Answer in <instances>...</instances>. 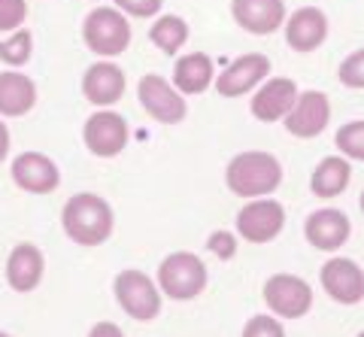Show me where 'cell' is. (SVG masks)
Instances as JSON below:
<instances>
[{"mask_svg":"<svg viewBox=\"0 0 364 337\" xmlns=\"http://www.w3.org/2000/svg\"><path fill=\"white\" fill-rule=\"evenodd\" d=\"M46 274V255L37 243H16L6 255V283L13 291L25 295L43 283Z\"/></svg>","mask_w":364,"mask_h":337,"instance_id":"18","label":"cell"},{"mask_svg":"<svg viewBox=\"0 0 364 337\" xmlns=\"http://www.w3.org/2000/svg\"><path fill=\"white\" fill-rule=\"evenodd\" d=\"M340 82L346 88H355V92H364V49H355L352 55H346L343 61H340Z\"/></svg>","mask_w":364,"mask_h":337,"instance_id":"26","label":"cell"},{"mask_svg":"<svg viewBox=\"0 0 364 337\" xmlns=\"http://www.w3.org/2000/svg\"><path fill=\"white\" fill-rule=\"evenodd\" d=\"M31 55H33V33L28 28L9 33L6 40H0V61L6 67H13V70L25 67L31 61Z\"/></svg>","mask_w":364,"mask_h":337,"instance_id":"24","label":"cell"},{"mask_svg":"<svg viewBox=\"0 0 364 337\" xmlns=\"http://www.w3.org/2000/svg\"><path fill=\"white\" fill-rule=\"evenodd\" d=\"M225 186L243 200L270 198L282 186V164L277 155L264 149L237 152L225 167Z\"/></svg>","mask_w":364,"mask_h":337,"instance_id":"1","label":"cell"},{"mask_svg":"<svg viewBox=\"0 0 364 337\" xmlns=\"http://www.w3.org/2000/svg\"><path fill=\"white\" fill-rule=\"evenodd\" d=\"M231 16L246 33L267 37L286 28V0H231Z\"/></svg>","mask_w":364,"mask_h":337,"instance_id":"16","label":"cell"},{"mask_svg":"<svg viewBox=\"0 0 364 337\" xmlns=\"http://www.w3.org/2000/svg\"><path fill=\"white\" fill-rule=\"evenodd\" d=\"M28 18V0H0V31L16 33L25 28Z\"/></svg>","mask_w":364,"mask_h":337,"instance_id":"28","label":"cell"},{"mask_svg":"<svg viewBox=\"0 0 364 337\" xmlns=\"http://www.w3.org/2000/svg\"><path fill=\"white\" fill-rule=\"evenodd\" d=\"M207 250L219 258V262H231V258L237 255V237L231 231H225V228H219V231H213L210 237H207Z\"/></svg>","mask_w":364,"mask_h":337,"instance_id":"30","label":"cell"},{"mask_svg":"<svg viewBox=\"0 0 364 337\" xmlns=\"http://www.w3.org/2000/svg\"><path fill=\"white\" fill-rule=\"evenodd\" d=\"M0 337H13V334H6V331H0Z\"/></svg>","mask_w":364,"mask_h":337,"instance_id":"34","label":"cell"},{"mask_svg":"<svg viewBox=\"0 0 364 337\" xmlns=\"http://www.w3.org/2000/svg\"><path fill=\"white\" fill-rule=\"evenodd\" d=\"M128 88V76L119 64L112 61H95L82 76V95L88 104H95L100 109H109L112 104H119Z\"/></svg>","mask_w":364,"mask_h":337,"instance_id":"17","label":"cell"},{"mask_svg":"<svg viewBox=\"0 0 364 337\" xmlns=\"http://www.w3.org/2000/svg\"><path fill=\"white\" fill-rule=\"evenodd\" d=\"M9 143H13V137H9V128H6V122L0 119V164H4L9 159Z\"/></svg>","mask_w":364,"mask_h":337,"instance_id":"32","label":"cell"},{"mask_svg":"<svg viewBox=\"0 0 364 337\" xmlns=\"http://www.w3.org/2000/svg\"><path fill=\"white\" fill-rule=\"evenodd\" d=\"M355 337H364V331H358V334H355Z\"/></svg>","mask_w":364,"mask_h":337,"instance_id":"35","label":"cell"},{"mask_svg":"<svg viewBox=\"0 0 364 337\" xmlns=\"http://www.w3.org/2000/svg\"><path fill=\"white\" fill-rule=\"evenodd\" d=\"M270 80V58L264 52H246L215 76V92L222 97H243Z\"/></svg>","mask_w":364,"mask_h":337,"instance_id":"10","label":"cell"},{"mask_svg":"<svg viewBox=\"0 0 364 337\" xmlns=\"http://www.w3.org/2000/svg\"><path fill=\"white\" fill-rule=\"evenodd\" d=\"M112 291H116L119 307L136 322H152L161 313V289L146 271L124 267L112 279Z\"/></svg>","mask_w":364,"mask_h":337,"instance_id":"5","label":"cell"},{"mask_svg":"<svg viewBox=\"0 0 364 337\" xmlns=\"http://www.w3.org/2000/svg\"><path fill=\"white\" fill-rule=\"evenodd\" d=\"M358 207H361V213H364V192H361V198H358Z\"/></svg>","mask_w":364,"mask_h":337,"instance_id":"33","label":"cell"},{"mask_svg":"<svg viewBox=\"0 0 364 337\" xmlns=\"http://www.w3.org/2000/svg\"><path fill=\"white\" fill-rule=\"evenodd\" d=\"M37 107V82L28 73H0V119H21Z\"/></svg>","mask_w":364,"mask_h":337,"instance_id":"20","label":"cell"},{"mask_svg":"<svg viewBox=\"0 0 364 337\" xmlns=\"http://www.w3.org/2000/svg\"><path fill=\"white\" fill-rule=\"evenodd\" d=\"M88 337H124V331L119 328L116 322H109V319H104V322H95L91 325V331H88Z\"/></svg>","mask_w":364,"mask_h":337,"instance_id":"31","label":"cell"},{"mask_svg":"<svg viewBox=\"0 0 364 337\" xmlns=\"http://www.w3.org/2000/svg\"><path fill=\"white\" fill-rule=\"evenodd\" d=\"M282 33L294 52H316L328 40V16L318 6H301L286 18Z\"/></svg>","mask_w":364,"mask_h":337,"instance_id":"19","label":"cell"},{"mask_svg":"<svg viewBox=\"0 0 364 337\" xmlns=\"http://www.w3.org/2000/svg\"><path fill=\"white\" fill-rule=\"evenodd\" d=\"M61 228L79 246H100L112 237L116 213H112L107 198L95 192H79L67 198L61 210Z\"/></svg>","mask_w":364,"mask_h":337,"instance_id":"2","label":"cell"},{"mask_svg":"<svg viewBox=\"0 0 364 337\" xmlns=\"http://www.w3.org/2000/svg\"><path fill=\"white\" fill-rule=\"evenodd\" d=\"M301 97V88L289 76H270L264 85L255 88V97L249 100V109L258 122H286V116L294 109Z\"/></svg>","mask_w":364,"mask_h":337,"instance_id":"12","label":"cell"},{"mask_svg":"<svg viewBox=\"0 0 364 337\" xmlns=\"http://www.w3.org/2000/svg\"><path fill=\"white\" fill-rule=\"evenodd\" d=\"M131 37H134L131 21L116 6H95L85 16V21H82V40H85V46L95 52V55H100L104 61L116 58V55H122L124 49H128L131 46Z\"/></svg>","mask_w":364,"mask_h":337,"instance_id":"3","label":"cell"},{"mask_svg":"<svg viewBox=\"0 0 364 337\" xmlns=\"http://www.w3.org/2000/svg\"><path fill=\"white\" fill-rule=\"evenodd\" d=\"M215 67L207 52H188L173 64V82L179 95H203L210 85H215Z\"/></svg>","mask_w":364,"mask_h":337,"instance_id":"21","label":"cell"},{"mask_svg":"<svg viewBox=\"0 0 364 337\" xmlns=\"http://www.w3.org/2000/svg\"><path fill=\"white\" fill-rule=\"evenodd\" d=\"M352 234V222L343 210L337 207H322V210H313L304 222V237L310 246L322 252H337L340 246H346Z\"/></svg>","mask_w":364,"mask_h":337,"instance_id":"15","label":"cell"},{"mask_svg":"<svg viewBox=\"0 0 364 337\" xmlns=\"http://www.w3.org/2000/svg\"><path fill=\"white\" fill-rule=\"evenodd\" d=\"M158 289L161 295L173 298V301H191L198 298L203 289L210 283V274H207V264L198 252H170L161 264H158Z\"/></svg>","mask_w":364,"mask_h":337,"instance_id":"4","label":"cell"},{"mask_svg":"<svg viewBox=\"0 0 364 337\" xmlns=\"http://www.w3.org/2000/svg\"><path fill=\"white\" fill-rule=\"evenodd\" d=\"M136 97H140V107L149 112L155 122H161V125H179V122L188 116L186 95H179L176 85L158 73L140 76V82H136Z\"/></svg>","mask_w":364,"mask_h":337,"instance_id":"8","label":"cell"},{"mask_svg":"<svg viewBox=\"0 0 364 337\" xmlns=\"http://www.w3.org/2000/svg\"><path fill=\"white\" fill-rule=\"evenodd\" d=\"M318 283L328 291V298H334L337 304H358L364 301V271L358 262L343 255L328 258L318 271Z\"/></svg>","mask_w":364,"mask_h":337,"instance_id":"13","label":"cell"},{"mask_svg":"<svg viewBox=\"0 0 364 337\" xmlns=\"http://www.w3.org/2000/svg\"><path fill=\"white\" fill-rule=\"evenodd\" d=\"M349 183H352V161L343 159V155H325L310 176V192L316 198L328 200V198L343 195Z\"/></svg>","mask_w":364,"mask_h":337,"instance_id":"22","label":"cell"},{"mask_svg":"<svg viewBox=\"0 0 364 337\" xmlns=\"http://www.w3.org/2000/svg\"><path fill=\"white\" fill-rule=\"evenodd\" d=\"M334 146H337V152L343 155V159L364 161V119L340 125L337 134H334Z\"/></svg>","mask_w":364,"mask_h":337,"instance_id":"25","label":"cell"},{"mask_svg":"<svg viewBox=\"0 0 364 337\" xmlns=\"http://www.w3.org/2000/svg\"><path fill=\"white\" fill-rule=\"evenodd\" d=\"M240 337H286V328H282L279 316H267V313H255L249 316L243 325V334Z\"/></svg>","mask_w":364,"mask_h":337,"instance_id":"27","label":"cell"},{"mask_svg":"<svg viewBox=\"0 0 364 337\" xmlns=\"http://www.w3.org/2000/svg\"><path fill=\"white\" fill-rule=\"evenodd\" d=\"M13 183L28 195H52L61 186V171L49 155L43 152H21L9 164Z\"/></svg>","mask_w":364,"mask_h":337,"instance_id":"11","label":"cell"},{"mask_svg":"<svg viewBox=\"0 0 364 337\" xmlns=\"http://www.w3.org/2000/svg\"><path fill=\"white\" fill-rule=\"evenodd\" d=\"M286 228V207L277 198L246 200L237 213V234L249 243H270Z\"/></svg>","mask_w":364,"mask_h":337,"instance_id":"9","label":"cell"},{"mask_svg":"<svg viewBox=\"0 0 364 337\" xmlns=\"http://www.w3.org/2000/svg\"><path fill=\"white\" fill-rule=\"evenodd\" d=\"M328 122H331V100H328V95L318 92V88H306V92H301L298 104H294V109L286 116L282 125H286L291 137L313 140L328 128Z\"/></svg>","mask_w":364,"mask_h":337,"instance_id":"14","label":"cell"},{"mask_svg":"<svg viewBox=\"0 0 364 337\" xmlns=\"http://www.w3.org/2000/svg\"><path fill=\"white\" fill-rule=\"evenodd\" d=\"M112 6L122 9L128 18H155L161 13L164 0H112Z\"/></svg>","mask_w":364,"mask_h":337,"instance_id":"29","label":"cell"},{"mask_svg":"<svg viewBox=\"0 0 364 337\" xmlns=\"http://www.w3.org/2000/svg\"><path fill=\"white\" fill-rule=\"evenodd\" d=\"M264 304L279 319H301L313 307V289L298 274H273L264 283Z\"/></svg>","mask_w":364,"mask_h":337,"instance_id":"7","label":"cell"},{"mask_svg":"<svg viewBox=\"0 0 364 337\" xmlns=\"http://www.w3.org/2000/svg\"><path fill=\"white\" fill-rule=\"evenodd\" d=\"M128 140H131V128L122 112L97 109V112H91L82 125L85 149L91 155H97V159H116V155L124 152Z\"/></svg>","mask_w":364,"mask_h":337,"instance_id":"6","label":"cell"},{"mask_svg":"<svg viewBox=\"0 0 364 337\" xmlns=\"http://www.w3.org/2000/svg\"><path fill=\"white\" fill-rule=\"evenodd\" d=\"M188 21L182 16H158L155 25L149 28V40L164 55H176L188 43Z\"/></svg>","mask_w":364,"mask_h":337,"instance_id":"23","label":"cell"}]
</instances>
